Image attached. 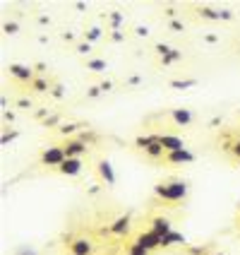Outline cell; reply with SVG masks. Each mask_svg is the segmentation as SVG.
<instances>
[{
  "mask_svg": "<svg viewBox=\"0 0 240 255\" xmlns=\"http://www.w3.org/2000/svg\"><path fill=\"white\" fill-rule=\"evenodd\" d=\"M195 85V80H183V82H180V80H173V82H170V87H175V89H185V87H192Z\"/></svg>",
  "mask_w": 240,
  "mask_h": 255,
  "instance_id": "cell-19",
  "label": "cell"
},
{
  "mask_svg": "<svg viewBox=\"0 0 240 255\" xmlns=\"http://www.w3.org/2000/svg\"><path fill=\"white\" fill-rule=\"evenodd\" d=\"M111 22H113V27H118V24L123 22V14H120V12H111Z\"/></svg>",
  "mask_w": 240,
  "mask_h": 255,
  "instance_id": "cell-25",
  "label": "cell"
},
{
  "mask_svg": "<svg viewBox=\"0 0 240 255\" xmlns=\"http://www.w3.org/2000/svg\"><path fill=\"white\" fill-rule=\"evenodd\" d=\"M216 255H224V253H216Z\"/></svg>",
  "mask_w": 240,
  "mask_h": 255,
  "instance_id": "cell-33",
  "label": "cell"
},
{
  "mask_svg": "<svg viewBox=\"0 0 240 255\" xmlns=\"http://www.w3.org/2000/svg\"><path fill=\"white\" fill-rule=\"evenodd\" d=\"M101 92H103V89H101V87H91V89H89V92H86V94H89V97H99Z\"/></svg>",
  "mask_w": 240,
  "mask_h": 255,
  "instance_id": "cell-28",
  "label": "cell"
},
{
  "mask_svg": "<svg viewBox=\"0 0 240 255\" xmlns=\"http://www.w3.org/2000/svg\"><path fill=\"white\" fill-rule=\"evenodd\" d=\"M96 169H99V176L108 185L115 183V173H113V166H111V161H108V159H101L99 164H96Z\"/></svg>",
  "mask_w": 240,
  "mask_h": 255,
  "instance_id": "cell-10",
  "label": "cell"
},
{
  "mask_svg": "<svg viewBox=\"0 0 240 255\" xmlns=\"http://www.w3.org/2000/svg\"><path fill=\"white\" fill-rule=\"evenodd\" d=\"M5 31H7V34H17V24H14V22H7V24H5Z\"/></svg>",
  "mask_w": 240,
  "mask_h": 255,
  "instance_id": "cell-27",
  "label": "cell"
},
{
  "mask_svg": "<svg viewBox=\"0 0 240 255\" xmlns=\"http://www.w3.org/2000/svg\"><path fill=\"white\" fill-rule=\"evenodd\" d=\"M75 128H77L75 123H68V126L60 128V132H63V135H70V132H75Z\"/></svg>",
  "mask_w": 240,
  "mask_h": 255,
  "instance_id": "cell-26",
  "label": "cell"
},
{
  "mask_svg": "<svg viewBox=\"0 0 240 255\" xmlns=\"http://www.w3.org/2000/svg\"><path fill=\"white\" fill-rule=\"evenodd\" d=\"M63 149H65V156L68 159H80V156L86 152V142L82 140H68L63 144Z\"/></svg>",
  "mask_w": 240,
  "mask_h": 255,
  "instance_id": "cell-5",
  "label": "cell"
},
{
  "mask_svg": "<svg viewBox=\"0 0 240 255\" xmlns=\"http://www.w3.org/2000/svg\"><path fill=\"white\" fill-rule=\"evenodd\" d=\"M70 251H72V255H91L94 246H91L89 239H75L70 243Z\"/></svg>",
  "mask_w": 240,
  "mask_h": 255,
  "instance_id": "cell-7",
  "label": "cell"
},
{
  "mask_svg": "<svg viewBox=\"0 0 240 255\" xmlns=\"http://www.w3.org/2000/svg\"><path fill=\"white\" fill-rule=\"evenodd\" d=\"M170 164H190V161H195V154L192 152H187V149H178V152H170L166 154Z\"/></svg>",
  "mask_w": 240,
  "mask_h": 255,
  "instance_id": "cell-11",
  "label": "cell"
},
{
  "mask_svg": "<svg viewBox=\"0 0 240 255\" xmlns=\"http://www.w3.org/2000/svg\"><path fill=\"white\" fill-rule=\"evenodd\" d=\"M17 255H36V253H34V251H27V248H24V251H19Z\"/></svg>",
  "mask_w": 240,
  "mask_h": 255,
  "instance_id": "cell-32",
  "label": "cell"
},
{
  "mask_svg": "<svg viewBox=\"0 0 240 255\" xmlns=\"http://www.w3.org/2000/svg\"><path fill=\"white\" fill-rule=\"evenodd\" d=\"M173 121H175L178 126H187V123L192 121V111H187V109H175V111H173Z\"/></svg>",
  "mask_w": 240,
  "mask_h": 255,
  "instance_id": "cell-14",
  "label": "cell"
},
{
  "mask_svg": "<svg viewBox=\"0 0 240 255\" xmlns=\"http://www.w3.org/2000/svg\"><path fill=\"white\" fill-rule=\"evenodd\" d=\"M137 34H140V36H147V34H149V29H147V27H140V29H137Z\"/></svg>",
  "mask_w": 240,
  "mask_h": 255,
  "instance_id": "cell-31",
  "label": "cell"
},
{
  "mask_svg": "<svg viewBox=\"0 0 240 255\" xmlns=\"http://www.w3.org/2000/svg\"><path fill=\"white\" fill-rule=\"evenodd\" d=\"M89 51H91V43H89V41H86V43H80V46H77V53H82V56H86Z\"/></svg>",
  "mask_w": 240,
  "mask_h": 255,
  "instance_id": "cell-24",
  "label": "cell"
},
{
  "mask_svg": "<svg viewBox=\"0 0 240 255\" xmlns=\"http://www.w3.org/2000/svg\"><path fill=\"white\" fill-rule=\"evenodd\" d=\"M154 142H159V135H140V137L135 140V144H137L140 149H147V147H152Z\"/></svg>",
  "mask_w": 240,
  "mask_h": 255,
  "instance_id": "cell-15",
  "label": "cell"
},
{
  "mask_svg": "<svg viewBox=\"0 0 240 255\" xmlns=\"http://www.w3.org/2000/svg\"><path fill=\"white\" fill-rule=\"evenodd\" d=\"M135 243H137V246H142L144 251H154V248H161V236H159V234H154V231L149 229V231H142L140 236L135 239Z\"/></svg>",
  "mask_w": 240,
  "mask_h": 255,
  "instance_id": "cell-3",
  "label": "cell"
},
{
  "mask_svg": "<svg viewBox=\"0 0 240 255\" xmlns=\"http://www.w3.org/2000/svg\"><path fill=\"white\" fill-rule=\"evenodd\" d=\"M31 85H34V89H36V92H46V89H48V85H46L43 80H34Z\"/></svg>",
  "mask_w": 240,
  "mask_h": 255,
  "instance_id": "cell-23",
  "label": "cell"
},
{
  "mask_svg": "<svg viewBox=\"0 0 240 255\" xmlns=\"http://www.w3.org/2000/svg\"><path fill=\"white\" fill-rule=\"evenodd\" d=\"M149 229H152L154 234H159V236H168L170 231H173V227H170V222L166 219V217H154Z\"/></svg>",
  "mask_w": 240,
  "mask_h": 255,
  "instance_id": "cell-8",
  "label": "cell"
},
{
  "mask_svg": "<svg viewBox=\"0 0 240 255\" xmlns=\"http://www.w3.org/2000/svg\"><path fill=\"white\" fill-rule=\"evenodd\" d=\"M127 255H149V251H144V248H142V246H137V243H130Z\"/></svg>",
  "mask_w": 240,
  "mask_h": 255,
  "instance_id": "cell-18",
  "label": "cell"
},
{
  "mask_svg": "<svg viewBox=\"0 0 240 255\" xmlns=\"http://www.w3.org/2000/svg\"><path fill=\"white\" fill-rule=\"evenodd\" d=\"M144 152H147V154L152 156V159H159V156H163V154H166V149L161 147V142H154V144H152V147H147Z\"/></svg>",
  "mask_w": 240,
  "mask_h": 255,
  "instance_id": "cell-16",
  "label": "cell"
},
{
  "mask_svg": "<svg viewBox=\"0 0 240 255\" xmlns=\"http://www.w3.org/2000/svg\"><path fill=\"white\" fill-rule=\"evenodd\" d=\"M231 152H233V154L238 156V161H240V140L236 142V144H233V149H231Z\"/></svg>",
  "mask_w": 240,
  "mask_h": 255,
  "instance_id": "cell-29",
  "label": "cell"
},
{
  "mask_svg": "<svg viewBox=\"0 0 240 255\" xmlns=\"http://www.w3.org/2000/svg\"><path fill=\"white\" fill-rule=\"evenodd\" d=\"M154 195L166 202H180L187 198V183L185 181H168V183L154 185Z\"/></svg>",
  "mask_w": 240,
  "mask_h": 255,
  "instance_id": "cell-1",
  "label": "cell"
},
{
  "mask_svg": "<svg viewBox=\"0 0 240 255\" xmlns=\"http://www.w3.org/2000/svg\"><path fill=\"white\" fill-rule=\"evenodd\" d=\"M65 159H68V156H65V149H63V147H48L41 154V164H46V166H58V169H60Z\"/></svg>",
  "mask_w": 240,
  "mask_h": 255,
  "instance_id": "cell-2",
  "label": "cell"
},
{
  "mask_svg": "<svg viewBox=\"0 0 240 255\" xmlns=\"http://www.w3.org/2000/svg\"><path fill=\"white\" fill-rule=\"evenodd\" d=\"M14 137H17V132H10V135H2V144H5V142H10V140H14Z\"/></svg>",
  "mask_w": 240,
  "mask_h": 255,
  "instance_id": "cell-30",
  "label": "cell"
},
{
  "mask_svg": "<svg viewBox=\"0 0 240 255\" xmlns=\"http://www.w3.org/2000/svg\"><path fill=\"white\" fill-rule=\"evenodd\" d=\"M170 51H173V48H168L166 43H159V46H156V53H159L161 58H163V56H168Z\"/></svg>",
  "mask_w": 240,
  "mask_h": 255,
  "instance_id": "cell-22",
  "label": "cell"
},
{
  "mask_svg": "<svg viewBox=\"0 0 240 255\" xmlns=\"http://www.w3.org/2000/svg\"><path fill=\"white\" fill-rule=\"evenodd\" d=\"M108 231H111V234H115V236H125L127 231H130V217H118V219H115L113 224H111V227H108Z\"/></svg>",
  "mask_w": 240,
  "mask_h": 255,
  "instance_id": "cell-12",
  "label": "cell"
},
{
  "mask_svg": "<svg viewBox=\"0 0 240 255\" xmlns=\"http://www.w3.org/2000/svg\"><path fill=\"white\" fill-rule=\"evenodd\" d=\"M180 56H183V53L173 48V51H170L168 56H163V65H170V63H175V60H180Z\"/></svg>",
  "mask_w": 240,
  "mask_h": 255,
  "instance_id": "cell-17",
  "label": "cell"
},
{
  "mask_svg": "<svg viewBox=\"0 0 240 255\" xmlns=\"http://www.w3.org/2000/svg\"><path fill=\"white\" fill-rule=\"evenodd\" d=\"M89 68H91L94 72H103L106 70V60H91V63H89Z\"/></svg>",
  "mask_w": 240,
  "mask_h": 255,
  "instance_id": "cell-20",
  "label": "cell"
},
{
  "mask_svg": "<svg viewBox=\"0 0 240 255\" xmlns=\"http://www.w3.org/2000/svg\"><path fill=\"white\" fill-rule=\"evenodd\" d=\"M58 171L65 173V176H80L82 173V159H65Z\"/></svg>",
  "mask_w": 240,
  "mask_h": 255,
  "instance_id": "cell-9",
  "label": "cell"
},
{
  "mask_svg": "<svg viewBox=\"0 0 240 255\" xmlns=\"http://www.w3.org/2000/svg\"><path fill=\"white\" fill-rule=\"evenodd\" d=\"M99 36H101V29H99V27H94L91 31H89V34H86V41L91 43V41H96Z\"/></svg>",
  "mask_w": 240,
  "mask_h": 255,
  "instance_id": "cell-21",
  "label": "cell"
},
{
  "mask_svg": "<svg viewBox=\"0 0 240 255\" xmlns=\"http://www.w3.org/2000/svg\"><path fill=\"white\" fill-rule=\"evenodd\" d=\"M178 243H183V246H185V236H183V234H178V231H170L168 236H161V248L178 246Z\"/></svg>",
  "mask_w": 240,
  "mask_h": 255,
  "instance_id": "cell-13",
  "label": "cell"
},
{
  "mask_svg": "<svg viewBox=\"0 0 240 255\" xmlns=\"http://www.w3.org/2000/svg\"><path fill=\"white\" fill-rule=\"evenodd\" d=\"M159 142H161V147L166 149V154L178 152V149H185L183 137H178V135H159Z\"/></svg>",
  "mask_w": 240,
  "mask_h": 255,
  "instance_id": "cell-4",
  "label": "cell"
},
{
  "mask_svg": "<svg viewBox=\"0 0 240 255\" xmlns=\"http://www.w3.org/2000/svg\"><path fill=\"white\" fill-rule=\"evenodd\" d=\"M10 75L17 77V80H22V82H34V70L27 68V65H17V63H12V65H10Z\"/></svg>",
  "mask_w": 240,
  "mask_h": 255,
  "instance_id": "cell-6",
  "label": "cell"
}]
</instances>
